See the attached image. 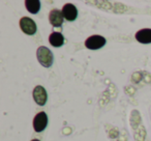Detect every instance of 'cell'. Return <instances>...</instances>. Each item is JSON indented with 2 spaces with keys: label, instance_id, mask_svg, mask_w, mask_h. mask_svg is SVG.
<instances>
[{
  "label": "cell",
  "instance_id": "6da1fadb",
  "mask_svg": "<svg viewBox=\"0 0 151 141\" xmlns=\"http://www.w3.org/2000/svg\"><path fill=\"white\" fill-rule=\"evenodd\" d=\"M36 56L40 63L45 67H50L53 64V53L45 46H40L36 51Z\"/></svg>",
  "mask_w": 151,
  "mask_h": 141
},
{
  "label": "cell",
  "instance_id": "7a4b0ae2",
  "mask_svg": "<svg viewBox=\"0 0 151 141\" xmlns=\"http://www.w3.org/2000/svg\"><path fill=\"white\" fill-rule=\"evenodd\" d=\"M106 38L101 35H91L85 42V46L87 49H90V50H97V49L103 48L106 45Z\"/></svg>",
  "mask_w": 151,
  "mask_h": 141
},
{
  "label": "cell",
  "instance_id": "3957f363",
  "mask_svg": "<svg viewBox=\"0 0 151 141\" xmlns=\"http://www.w3.org/2000/svg\"><path fill=\"white\" fill-rule=\"evenodd\" d=\"M20 28L24 33L28 34V35H33L36 32L35 22L28 17H23L20 20Z\"/></svg>",
  "mask_w": 151,
  "mask_h": 141
},
{
  "label": "cell",
  "instance_id": "277c9868",
  "mask_svg": "<svg viewBox=\"0 0 151 141\" xmlns=\"http://www.w3.org/2000/svg\"><path fill=\"white\" fill-rule=\"evenodd\" d=\"M48 126V116L45 112H40L33 118V129L35 132L40 133Z\"/></svg>",
  "mask_w": 151,
  "mask_h": 141
},
{
  "label": "cell",
  "instance_id": "5b68a950",
  "mask_svg": "<svg viewBox=\"0 0 151 141\" xmlns=\"http://www.w3.org/2000/svg\"><path fill=\"white\" fill-rule=\"evenodd\" d=\"M33 100L37 105L44 106L46 104L47 100H48V95H47V91L45 89V87H42V85H37L35 88L33 89Z\"/></svg>",
  "mask_w": 151,
  "mask_h": 141
},
{
  "label": "cell",
  "instance_id": "8992f818",
  "mask_svg": "<svg viewBox=\"0 0 151 141\" xmlns=\"http://www.w3.org/2000/svg\"><path fill=\"white\" fill-rule=\"evenodd\" d=\"M61 12H62L64 19H66L67 21H75L78 17V9L71 3H66L63 5Z\"/></svg>",
  "mask_w": 151,
  "mask_h": 141
},
{
  "label": "cell",
  "instance_id": "52a82bcc",
  "mask_svg": "<svg viewBox=\"0 0 151 141\" xmlns=\"http://www.w3.org/2000/svg\"><path fill=\"white\" fill-rule=\"evenodd\" d=\"M63 14L59 9H52L49 14V21L54 27H60L63 23Z\"/></svg>",
  "mask_w": 151,
  "mask_h": 141
},
{
  "label": "cell",
  "instance_id": "ba28073f",
  "mask_svg": "<svg viewBox=\"0 0 151 141\" xmlns=\"http://www.w3.org/2000/svg\"><path fill=\"white\" fill-rule=\"evenodd\" d=\"M136 40L141 44H151V29L145 28L139 30L136 33Z\"/></svg>",
  "mask_w": 151,
  "mask_h": 141
},
{
  "label": "cell",
  "instance_id": "9c48e42d",
  "mask_svg": "<svg viewBox=\"0 0 151 141\" xmlns=\"http://www.w3.org/2000/svg\"><path fill=\"white\" fill-rule=\"evenodd\" d=\"M49 42L53 47L58 48V47H61L64 44V36L60 32H53L49 36Z\"/></svg>",
  "mask_w": 151,
  "mask_h": 141
},
{
  "label": "cell",
  "instance_id": "30bf717a",
  "mask_svg": "<svg viewBox=\"0 0 151 141\" xmlns=\"http://www.w3.org/2000/svg\"><path fill=\"white\" fill-rule=\"evenodd\" d=\"M25 7L31 14H37L40 9V2L38 0H26Z\"/></svg>",
  "mask_w": 151,
  "mask_h": 141
},
{
  "label": "cell",
  "instance_id": "8fae6325",
  "mask_svg": "<svg viewBox=\"0 0 151 141\" xmlns=\"http://www.w3.org/2000/svg\"><path fill=\"white\" fill-rule=\"evenodd\" d=\"M31 141H40L38 139H33V140H31Z\"/></svg>",
  "mask_w": 151,
  "mask_h": 141
}]
</instances>
